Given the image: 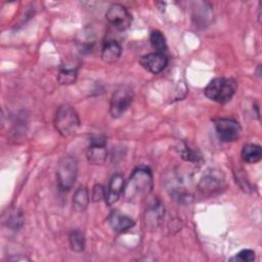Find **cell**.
<instances>
[{
  "label": "cell",
  "mask_w": 262,
  "mask_h": 262,
  "mask_svg": "<svg viewBox=\"0 0 262 262\" xmlns=\"http://www.w3.org/2000/svg\"><path fill=\"white\" fill-rule=\"evenodd\" d=\"M108 223L112 229L118 233H123L135 225V221L131 217L122 214L118 210L111 212L108 216Z\"/></svg>",
  "instance_id": "obj_13"
},
{
  "label": "cell",
  "mask_w": 262,
  "mask_h": 262,
  "mask_svg": "<svg viewBox=\"0 0 262 262\" xmlns=\"http://www.w3.org/2000/svg\"><path fill=\"white\" fill-rule=\"evenodd\" d=\"M86 156L90 164L102 165L107 156L106 138L103 135H91Z\"/></svg>",
  "instance_id": "obj_8"
},
{
  "label": "cell",
  "mask_w": 262,
  "mask_h": 262,
  "mask_svg": "<svg viewBox=\"0 0 262 262\" xmlns=\"http://www.w3.org/2000/svg\"><path fill=\"white\" fill-rule=\"evenodd\" d=\"M237 90V83L232 78L217 77L209 82L204 89V94L218 103H226L231 100Z\"/></svg>",
  "instance_id": "obj_2"
},
{
  "label": "cell",
  "mask_w": 262,
  "mask_h": 262,
  "mask_svg": "<svg viewBox=\"0 0 262 262\" xmlns=\"http://www.w3.org/2000/svg\"><path fill=\"white\" fill-rule=\"evenodd\" d=\"M3 222L8 228L18 230L24 224L23 212L18 208H10L7 213H4Z\"/></svg>",
  "instance_id": "obj_15"
},
{
  "label": "cell",
  "mask_w": 262,
  "mask_h": 262,
  "mask_svg": "<svg viewBox=\"0 0 262 262\" xmlns=\"http://www.w3.org/2000/svg\"><path fill=\"white\" fill-rule=\"evenodd\" d=\"M124 185H125V181H124L123 175L121 173L114 174L113 177L111 178L108 188H107V191L105 194L106 205L112 206L116 202H118L120 196L123 194Z\"/></svg>",
  "instance_id": "obj_12"
},
{
  "label": "cell",
  "mask_w": 262,
  "mask_h": 262,
  "mask_svg": "<svg viewBox=\"0 0 262 262\" xmlns=\"http://www.w3.org/2000/svg\"><path fill=\"white\" fill-rule=\"evenodd\" d=\"M154 187L152 174L145 167L136 168L124 185L123 198L129 203H136L147 196Z\"/></svg>",
  "instance_id": "obj_1"
},
{
  "label": "cell",
  "mask_w": 262,
  "mask_h": 262,
  "mask_svg": "<svg viewBox=\"0 0 262 262\" xmlns=\"http://www.w3.org/2000/svg\"><path fill=\"white\" fill-rule=\"evenodd\" d=\"M53 124L61 136H70L80 127V118L77 111L70 104H61L55 112Z\"/></svg>",
  "instance_id": "obj_3"
},
{
  "label": "cell",
  "mask_w": 262,
  "mask_h": 262,
  "mask_svg": "<svg viewBox=\"0 0 262 262\" xmlns=\"http://www.w3.org/2000/svg\"><path fill=\"white\" fill-rule=\"evenodd\" d=\"M224 184V177L220 171H208L199 183V188L204 193H214Z\"/></svg>",
  "instance_id": "obj_10"
},
{
  "label": "cell",
  "mask_w": 262,
  "mask_h": 262,
  "mask_svg": "<svg viewBox=\"0 0 262 262\" xmlns=\"http://www.w3.org/2000/svg\"><path fill=\"white\" fill-rule=\"evenodd\" d=\"M165 216V208L161 202H155L144 213V224L148 229H157Z\"/></svg>",
  "instance_id": "obj_11"
},
{
  "label": "cell",
  "mask_w": 262,
  "mask_h": 262,
  "mask_svg": "<svg viewBox=\"0 0 262 262\" xmlns=\"http://www.w3.org/2000/svg\"><path fill=\"white\" fill-rule=\"evenodd\" d=\"M256 258L255 251L251 249H244L235 254V256L231 257L230 261H238V262H251L254 261Z\"/></svg>",
  "instance_id": "obj_22"
},
{
  "label": "cell",
  "mask_w": 262,
  "mask_h": 262,
  "mask_svg": "<svg viewBox=\"0 0 262 262\" xmlns=\"http://www.w3.org/2000/svg\"><path fill=\"white\" fill-rule=\"evenodd\" d=\"M149 42L151 47L156 50V52H164L167 48L166 39L162 32L159 30H154L149 35Z\"/></svg>",
  "instance_id": "obj_21"
},
{
  "label": "cell",
  "mask_w": 262,
  "mask_h": 262,
  "mask_svg": "<svg viewBox=\"0 0 262 262\" xmlns=\"http://www.w3.org/2000/svg\"><path fill=\"white\" fill-rule=\"evenodd\" d=\"M106 20L118 31H126L132 24V16L128 9L120 4H112L105 12Z\"/></svg>",
  "instance_id": "obj_7"
},
{
  "label": "cell",
  "mask_w": 262,
  "mask_h": 262,
  "mask_svg": "<svg viewBox=\"0 0 262 262\" xmlns=\"http://www.w3.org/2000/svg\"><path fill=\"white\" fill-rule=\"evenodd\" d=\"M241 156L245 162L249 164H255L258 163L262 158V148L259 144L247 143L243 146Z\"/></svg>",
  "instance_id": "obj_16"
},
{
  "label": "cell",
  "mask_w": 262,
  "mask_h": 262,
  "mask_svg": "<svg viewBox=\"0 0 262 262\" xmlns=\"http://www.w3.org/2000/svg\"><path fill=\"white\" fill-rule=\"evenodd\" d=\"M216 133L221 141L232 142L237 140L242 134V127L233 119L217 118L213 121Z\"/></svg>",
  "instance_id": "obj_6"
},
{
  "label": "cell",
  "mask_w": 262,
  "mask_h": 262,
  "mask_svg": "<svg viewBox=\"0 0 262 262\" xmlns=\"http://www.w3.org/2000/svg\"><path fill=\"white\" fill-rule=\"evenodd\" d=\"M78 71L74 68H62L57 75V81L61 85L74 84L77 80Z\"/></svg>",
  "instance_id": "obj_20"
},
{
  "label": "cell",
  "mask_w": 262,
  "mask_h": 262,
  "mask_svg": "<svg viewBox=\"0 0 262 262\" xmlns=\"http://www.w3.org/2000/svg\"><path fill=\"white\" fill-rule=\"evenodd\" d=\"M105 194L106 191L104 189V187L101 184H95L92 188V193H91V200L94 203L100 202L102 200H105Z\"/></svg>",
  "instance_id": "obj_23"
},
{
  "label": "cell",
  "mask_w": 262,
  "mask_h": 262,
  "mask_svg": "<svg viewBox=\"0 0 262 262\" xmlns=\"http://www.w3.org/2000/svg\"><path fill=\"white\" fill-rule=\"evenodd\" d=\"M78 176V162L73 156H63L56 170V182L61 191H69L75 184Z\"/></svg>",
  "instance_id": "obj_4"
},
{
  "label": "cell",
  "mask_w": 262,
  "mask_h": 262,
  "mask_svg": "<svg viewBox=\"0 0 262 262\" xmlns=\"http://www.w3.org/2000/svg\"><path fill=\"white\" fill-rule=\"evenodd\" d=\"M69 242L71 249L74 252L80 253L85 249V235L79 229H73L69 234Z\"/></svg>",
  "instance_id": "obj_18"
},
{
  "label": "cell",
  "mask_w": 262,
  "mask_h": 262,
  "mask_svg": "<svg viewBox=\"0 0 262 262\" xmlns=\"http://www.w3.org/2000/svg\"><path fill=\"white\" fill-rule=\"evenodd\" d=\"M89 191L85 186H79L73 196V209L78 212H84L89 205Z\"/></svg>",
  "instance_id": "obj_17"
},
{
  "label": "cell",
  "mask_w": 262,
  "mask_h": 262,
  "mask_svg": "<svg viewBox=\"0 0 262 262\" xmlns=\"http://www.w3.org/2000/svg\"><path fill=\"white\" fill-rule=\"evenodd\" d=\"M134 98L133 90L129 86L119 87L112 95L110 101V114L113 118L121 117L131 105Z\"/></svg>",
  "instance_id": "obj_5"
},
{
  "label": "cell",
  "mask_w": 262,
  "mask_h": 262,
  "mask_svg": "<svg viewBox=\"0 0 262 262\" xmlns=\"http://www.w3.org/2000/svg\"><path fill=\"white\" fill-rule=\"evenodd\" d=\"M122 53V47L116 40H107L101 50V59L105 63L116 62Z\"/></svg>",
  "instance_id": "obj_14"
},
{
  "label": "cell",
  "mask_w": 262,
  "mask_h": 262,
  "mask_svg": "<svg viewBox=\"0 0 262 262\" xmlns=\"http://www.w3.org/2000/svg\"><path fill=\"white\" fill-rule=\"evenodd\" d=\"M140 66L147 72L157 75L160 74L168 64V57L164 52H151L145 54L139 59Z\"/></svg>",
  "instance_id": "obj_9"
},
{
  "label": "cell",
  "mask_w": 262,
  "mask_h": 262,
  "mask_svg": "<svg viewBox=\"0 0 262 262\" xmlns=\"http://www.w3.org/2000/svg\"><path fill=\"white\" fill-rule=\"evenodd\" d=\"M180 157L187 161V162H192V163H199L200 161L203 160L202 158V154L200 152V150L198 148H193L191 147L189 144L187 143H183L180 151Z\"/></svg>",
  "instance_id": "obj_19"
}]
</instances>
